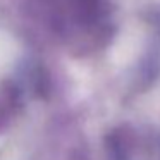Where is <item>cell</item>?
Returning a JSON list of instances; mask_svg holds the SVG:
<instances>
[{
	"label": "cell",
	"mask_w": 160,
	"mask_h": 160,
	"mask_svg": "<svg viewBox=\"0 0 160 160\" xmlns=\"http://www.w3.org/2000/svg\"><path fill=\"white\" fill-rule=\"evenodd\" d=\"M5 122H7V117H5V112H4V108L0 107V129L5 126Z\"/></svg>",
	"instance_id": "6da1fadb"
}]
</instances>
